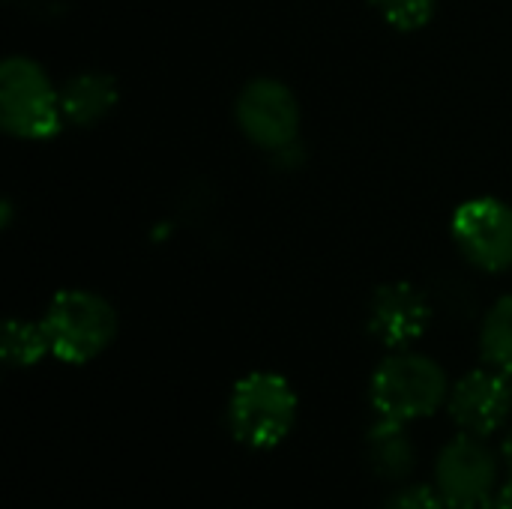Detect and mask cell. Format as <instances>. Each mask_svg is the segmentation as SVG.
Instances as JSON below:
<instances>
[{
	"mask_svg": "<svg viewBox=\"0 0 512 509\" xmlns=\"http://www.w3.org/2000/svg\"><path fill=\"white\" fill-rule=\"evenodd\" d=\"M297 393L276 372H252L240 378L228 396L225 423L237 444L249 450H273L297 423Z\"/></svg>",
	"mask_w": 512,
	"mask_h": 509,
	"instance_id": "6da1fadb",
	"label": "cell"
},
{
	"mask_svg": "<svg viewBox=\"0 0 512 509\" xmlns=\"http://www.w3.org/2000/svg\"><path fill=\"white\" fill-rule=\"evenodd\" d=\"M450 399L447 372L423 354L399 351L387 357L369 384L372 411L384 420L414 423L432 417Z\"/></svg>",
	"mask_w": 512,
	"mask_h": 509,
	"instance_id": "7a4b0ae2",
	"label": "cell"
},
{
	"mask_svg": "<svg viewBox=\"0 0 512 509\" xmlns=\"http://www.w3.org/2000/svg\"><path fill=\"white\" fill-rule=\"evenodd\" d=\"M51 354L81 366L96 360L117 333V315L108 300L90 291H60L42 318Z\"/></svg>",
	"mask_w": 512,
	"mask_h": 509,
	"instance_id": "3957f363",
	"label": "cell"
},
{
	"mask_svg": "<svg viewBox=\"0 0 512 509\" xmlns=\"http://www.w3.org/2000/svg\"><path fill=\"white\" fill-rule=\"evenodd\" d=\"M60 93L48 81L39 63L27 57H9L0 66V123L6 132L45 141L60 132L63 123Z\"/></svg>",
	"mask_w": 512,
	"mask_h": 509,
	"instance_id": "277c9868",
	"label": "cell"
},
{
	"mask_svg": "<svg viewBox=\"0 0 512 509\" xmlns=\"http://www.w3.org/2000/svg\"><path fill=\"white\" fill-rule=\"evenodd\" d=\"M435 486L447 507L486 509L501 489V456H495L483 438L462 432L438 453Z\"/></svg>",
	"mask_w": 512,
	"mask_h": 509,
	"instance_id": "5b68a950",
	"label": "cell"
},
{
	"mask_svg": "<svg viewBox=\"0 0 512 509\" xmlns=\"http://www.w3.org/2000/svg\"><path fill=\"white\" fill-rule=\"evenodd\" d=\"M453 237L462 255L480 270L512 267V207L498 198L465 201L453 216Z\"/></svg>",
	"mask_w": 512,
	"mask_h": 509,
	"instance_id": "8992f818",
	"label": "cell"
},
{
	"mask_svg": "<svg viewBox=\"0 0 512 509\" xmlns=\"http://www.w3.org/2000/svg\"><path fill=\"white\" fill-rule=\"evenodd\" d=\"M240 129L258 147L282 150L297 141L300 132V105L294 93L273 78H255L243 87L237 99Z\"/></svg>",
	"mask_w": 512,
	"mask_h": 509,
	"instance_id": "52a82bcc",
	"label": "cell"
},
{
	"mask_svg": "<svg viewBox=\"0 0 512 509\" xmlns=\"http://www.w3.org/2000/svg\"><path fill=\"white\" fill-rule=\"evenodd\" d=\"M447 411L453 423L477 438L495 435L512 414V384L498 369L468 372L456 387H450Z\"/></svg>",
	"mask_w": 512,
	"mask_h": 509,
	"instance_id": "ba28073f",
	"label": "cell"
},
{
	"mask_svg": "<svg viewBox=\"0 0 512 509\" xmlns=\"http://www.w3.org/2000/svg\"><path fill=\"white\" fill-rule=\"evenodd\" d=\"M429 321H432L429 300L423 297V291H417L408 282L384 285L372 297L369 333L393 351H405L408 345H414L426 333Z\"/></svg>",
	"mask_w": 512,
	"mask_h": 509,
	"instance_id": "9c48e42d",
	"label": "cell"
},
{
	"mask_svg": "<svg viewBox=\"0 0 512 509\" xmlns=\"http://www.w3.org/2000/svg\"><path fill=\"white\" fill-rule=\"evenodd\" d=\"M366 459H369L378 480L405 483L417 465V453H414V441L408 435V423L378 417L366 435Z\"/></svg>",
	"mask_w": 512,
	"mask_h": 509,
	"instance_id": "30bf717a",
	"label": "cell"
},
{
	"mask_svg": "<svg viewBox=\"0 0 512 509\" xmlns=\"http://www.w3.org/2000/svg\"><path fill=\"white\" fill-rule=\"evenodd\" d=\"M63 117L78 126H90L102 120L117 105V84L111 75L102 72H84L63 84L60 90Z\"/></svg>",
	"mask_w": 512,
	"mask_h": 509,
	"instance_id": "8fae6325",
	"label": "cell"
},
{
	"mask_svg": "<svg viewBox=\"0 0 512 509\" xmlns=\"http://www.w3.org/2000/svg\"><path fill=\"white\" fill-rule=\"evenodd\" d=\"M480 351L492 369L512 375V294L489 309L480 330Z\"/></svg>",
	"mask_w": 512,
	"mask_h": 509,
	"instance_id": "7c38bea8",
	"label": "cell"
},
{
	"mask_svg": "<svg viewBox=\"0 0 512 509\" xmlns=\"http://www.w3.org/2000/svg\"><path fill=\"white\" fill-rule=\"evenodd\" d=\"M0 354L6 360V366H15V369L36 366L45 354H51L45 327L30 324V321H18V318L6 321L3 339H0Z\"/></svg>",
	"mask_w": 512,
	"mask_h": 509,
	"instance_id": "4fadbf2b",
	"label": "cell"
},
{
	"mask_svg": "<svg viewBox=\"0 0 512 509\" xmlns=\"http://www.w3.org/2000/svg\"><path fill=\"white\" fill-rule=\"evenodd\" d=\"M378 6V12L399 30H417L423 27L432 12H435V3L438 0H372Z\"/></svg>",
	"mask_w": 512,
	"mask_h": 509,
	"instance_id": "5bb4252c",
	"label": "cell"
},
{
	"mask_svg": "<svg viewBox=\"0 0 512 509\" xmlns=\"http://www.w3.org/2000/svg\"><path fill=\"white\" fill-rule=\"evenodd\" d=\"M384 509H447V501L438 492V486L408 483L384 501Z\"/></svg>",
	"mask_w": 512,
	"mask_h": 509,
	"instance_id": "9a60e30c",
	"label": "cell"
},
{
	"mask_svg": "<svg viewBox=\"0 0 512 509\" xmlns=\"http://www.w3.org/2000/svg\"><path fill=\"white\" fill-rule=\"evenodd\" d=\"M486 509H512V477L495 492V498L489 501V507Z\"/></svg>",
	"mask_w": 512,
	"mask_h": 509,
	"instance_id": "2e32d148",
	"label": "cell"
},
{
	"mask_svg": "<svg viewBox=\"0 0 512 509\" xmlns=\"http://www.w3.org/2000/svg\"><path fill=\"white\" fill-rule=\"evenodd\" d=\"M498 456H501V462H504V468H507V477H512V426L504 432V438H501Z\"/></svg>",
	"mask_w": 512,
	"mask_h": 509,
	"instance_id": "e0dca14e",
	"label": "cell"
},
{
	"mask_svg": "<svg viewBox=\"0 0 512 509\" xmlns=\"http://www.w3.org/2000/svg\"><path fill=\"white\" fill-rule=\"evenodd\" d=\"M447 509H477V507H447Z\"/></svg>",
	"mask_w": 512,
	"mask_h": 509,
	"instance_id": "ac0fdd59",
	"label": "cell"
},
{
	"mask_svg": "<svg viewBox=\"0 0 512 509\" xmlns=\"http://www.w3.org/2000/svg\"><path fill=\"white\" fill-rule=\"evenodd\" d=\"M507 378H510V384H512V375H507Z\"/></svg>",
	"mask_w": 512,
	"mask_h": 509,
	"instance_id": "d6986e66",
	"label": "cell"
}]
</instances>
